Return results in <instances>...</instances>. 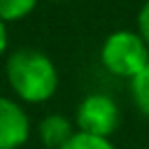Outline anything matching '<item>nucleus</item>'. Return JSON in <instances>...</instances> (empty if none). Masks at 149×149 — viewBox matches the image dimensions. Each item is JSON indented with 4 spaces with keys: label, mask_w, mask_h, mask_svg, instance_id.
<instances>
[{
    "label": "nucleus",
    "mask_w": 149,
    "mask_h": 149,
    "mask_svg": "<svg viewBox=\"0 0 149 149\" xmlns=\"http://www.w3.org/2000/svg\"><path fill=\"white\" fill-rule=\"evenodd\" d=\"M5 77L14 98L23 105H40L58 91L56 63L35 47H19L5 56Z\"/></svg>",
    "instance_id": "1"
},
{
    "label": "nucleus",
    "mask_w": 149,
    "mask_h": 149,
    "mask_svg": "<svg viewBox=\"0 0 149 149\" xmlns=\"http://www.w3.org/2000/svg\"><path fill=\"white\" fill-rule=\"evenodd\" d=\"M74 133H77L74 119L58 114V112L42 116L37 123V137H40L42 147H47V149H61Z\"/></svg>",
    "instance_id": "5"
},
{
    "label": "nucleus",
    "mask_w": 149,
    "mask_h": 149,
    "mask_svg": "<svg viewBox=\"0 0 149 149\" xmlns=\"http://www.w3.org/2000/svg\"><path fill=\"white\" fill-rule=\"evenodd\" d=\"M51 2H61V0H51Z\"/></svg>",
    "instance_id": "11"
},
{
    "label": "nucleus",
    "mask_w": 149,
    "mask_h": 149,
    "mask_svg": "<svg viewBox=\"0 0 149 149\" xmlns=\"http://www.w3.org/2000/svg\"><path fill=\"white\" fill-rule=\"evenodd\" d=\"M100 63L109 74L130 81L149 63V47L137 30L119 28L102 40Z\"/></svg>",
    "instance_id": "2"
},
{
    "label": "nucleus",
    "mask_w": 149,
    "mask_h": 149,
    "mask_svg": "<svg viewBox=\"0 0 149 149\" xmlns=\"http://www.w3.org/2000/svg\"><path fill=\"white\" fill-rule=\"evenodd\" d=\"M128 88H130V98H133L135 107L140 109V114L149 116V63L130 79Z\"/></svg>",
    "instance_id": "6"
},
{
    "label": "nucleus",
    "mask_w": 149,
    "mask_h": 149,
    "mask_svg": "<svg viewBox=\"0 0 149 149\" xmlns=\"http://www.w3.org/2000/svg\"><path fill=\"white\" fill-rule=\"evenodd\" d=\"M30 116L16 98L0 95V149H21L30 140Z\"/></svg>",
    "instance_id": "4"
},
{
    "label": "nucleus",
    "mask_w": 149,
    "mask_h": 149,
    "mask_svg": "<svg viewBox=\"0 0 149 149\" xmlns=\"http://www.w3.org/2000/svg\"><path fill=\"white\" fill-rule=\"evenodd\" d=\"M140 149H142V147H140Z\"/></svg>",
    "instance_id": "12"
},
{
    "label": "nucleus",
    "mask_w": 149,
    "mask_h": 149,
    "mask_svg": "<svg viewBox=\"0 0 149 149\" xmlns=\"http://www.w3.org/2000/svg\"><path fill=\"white\" fill-rule=\"evenodd\" d=\"M40 0H0V19L5 23H14L33 14Z\"/></svg>",
    "instance_id": "7"
},
{
    "label": "nucleus",
    "mask_w": 149,
    "mask_h": 149,
    "mask_svg": "<svg viewBox=\"0 0 149 149\" xmlns=\"http://www.w3.org/2000/svg\"><path fill=\"white\" fill-rule=\"evenodd\" d=\"M121 123V109L107 93H88L81 98L74 112V126L81 133L112 137Z\"/></svg>",
    "instance_id": "3"
},
{
    "label": "nucleus",
    "mask_w": 149,
    "mask_h": 149,
    "mask_svg": "<svg viewBox=\"0 0 149 149\" xmlns=\"http://www.w3.org/2000/svg\"><path fill=\"white\" fill-rule=\"evenodd\" d=\"M7 49H9V30H7V23L0 19V61L7 56Z\"/></svg>",
    "instance_id": "10"
},
{
    "label": "nucleus",
    "mask_w": 149,
    "mask_h": 149,
    "mask_svg": "<svg viewBox=\"0 0 149 149\" xmlns=\"http://www.w3.org/2000/svg\"><path fill=\"white\" fill-rule=\"evenodd\" d=\"M137 33L149 47V0H144L140 12H137Z\"/></svg>",
    "instance_id": "9"
},
{
    "label": "nucleus",
    "mask_w": 149,
    "mask_h": 149,
    "mask_svg": "<svg viewBox=\"0 0 149 149\" xmlns=\"http://www.w3.org/2000/svg\"><path fill=\"white\" fill-rule=\"evenodd\" d=\"M61 149H116V147L112 144L109 137H100V135H91V133L77 130Z\"/></svg>",
    "instance_id": "8"
}]
</instances>
